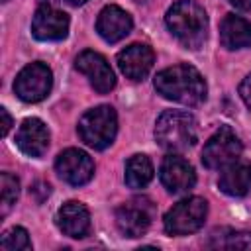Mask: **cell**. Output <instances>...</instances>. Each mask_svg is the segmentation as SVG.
I'll return each mask as SVG.
<instances>
[{"label": "cell", "mask_w": 251, "mask_h": 251, "mask_svg": "<svg viewBox=\"0 0 251 251\" xmlns=\"http://www.w3.org/2000/svg\"><path fill=\"white\" fill-rule=\"evenodd\" d=\"M47 2H55V0H47Z\"/></svg>", "instance_id": "obj_28"}, {"label": "cell", "mask_w": 251, "mask_h": 251, "mask_svg": "<svg viewBox=\"0 0 251 251\" xmlns=\"http://www.w3.org/2000/svg\"><path fill=\"white\" fill-rule=\"evenodd\" d=\"M220 41L226 49H243L251 45V22L227 14L220 24Z\"/></svg>", "instance_id": "obj_18"}, {"label": "cell", "mask_w": 251, "mask_h": 251, "mask_svg": "<svg viewBox=\"0 0 251 251\" xmlns=\"http://www.w3.org/2000/svg\"><path fill=\"white\" fill-rule=\"evenodd\" d=\"M153 220V206L145 198H133L116 210V226L126 237H139Z\"/></svg>", "instance_id": "obj_8"}, {"label": "cell", "mask_w": 251, "mask_h": 251, "mask_svg": "<svg viewBox=\"0 0 251 251\" xmlns=\"http://www.w3.org/2000/svg\"><path fill=\"white\" fill-rule=\"evenodd\" d=\"M69 4H73V6H80V4H84L86 0H67Z\"/></svg>", "instance_id": "obj_26"}, {"label": "cell", "mask_w": 251, "mask_h": 251, "mask_svg": "<svg viewBox=\"0 0 251 251\" xmlns=\"http://www.w3.org/2000/svg\"><path fill=\"white\" fill-rule=\"evenodd\" d=\"M210 247L222 249H251V231L220 229L210 235Z\"/></svg>", "instance_id": "obj_20"}, {"label": "cell", "mask_w": 251, "mask_h": 251, "mask_svg": "<svg viewBox=\"0 0 251 251\" xmlns=\"http://www.w3.org/2000/svg\"><path fill=\"white\" fill-rule=\"evenodd\" d=\"M241 141L229 126L220 127L202 149V163L208 169H224L241 155Z\"/></svg>", "instance_id": "obj_7"}, {"label": "cell", "mask_w": 251, "mask_h": 251, "mask_svg": "<svg viewBox=\"0 0 251 251\" xmlns=\"http://www.w3.org/2000/svg\"><path fill=\"white\" fill-rule=\"evenodd\" d=\"M239 96L245 102V106L251 110V73L241 80V84H239Z\"/></svg>", "instance_id": "obj_23"}, {"label": "cell", "mask_w": 251, "mask_h": 251, "mask_svg": "<svg viewBox=\"0 0 251 251\" xmlns=\"http://www.w3.org/2000/svg\"><path fill=\"white\" fill-rule=\"evenodd\" d=\"M0 116H2V135L6 137L8 131H10V127H12V118H10V114H8L6 108H0Z\"/></svg>", "instance_id": "obj_24"}, {"label": "cell", "mask_w": 251, "mask_h": 251, "mask_svg": "<svg viewBox=\"0 0 251 251\" xmlns=\"http://www.w3.org/2000/svg\"><path fill=\"white\" fill-rule=\"evenodd\" d=\"M159 176H161L163 186L173 194L188 192L196 182V175H194L192 165L178 155L165 157L161 171H159Z\"/></svg>", "instance_id": "obj_12"}, {"label": "cell", "mask_w": 251, "mask_h": 251, "mask_svg": "<svg viewBox=\"0 0 251 251\" xmlns=\"http://www.w3.org/2000/svg\"><path fill=\"white\" fill-rule=\"evenodd\" d=\"M131 27H133L131 16L114 4L102 8L98 14V20H96V31L108 43H116V41L124 39L131 31Z\"/></svg>", "instance_id": "obj_15"}, {"label": "cell", "mask_w": 251, "mask_h": 251, "mask_svg": "<svg viewBox=\"0 0 251 251\" xmlns=\"http://www.w3.org/2000/svg\"><path fill=\"white\" fill-rule=\"evenodd\" d=\"M126 184L129 188H143L153 178V163L147 155H133L126 163Z\"/></svg>", "instance_id": "obj_19"}, {"label": "cell", "mask_w": 251, "mask_h": 251, "mask_svg": "<svg viewBox=\"0 0 251 251\" xmlns=\"http://www.w3.org/2000/svg\"><path fill=\"white\" fill-rule=\"evenodd\" d=\"M2 2H8V0H2Z\"/></svg>", "instance_id": "obj_29"}, {"label": "cell", "mask_w": 251, "mask_h": 251, "mask_svg": "<svg viewBox=\"0 0 251 251\" xmlns=\"http://www.w3.org/2000/svg\"><path fill=\"white\" fill-rule=\"evenodd\" d=\"M75 67L88 78L90 86L100 94H106L116 86V75H114L110 63L96 51H90V49L82 51L76 57Z\"/></svg>", "instance_id": "obj_10"}, {"label": "cell", "mask_w": 251, "mask_h": 251, "mask_svg": "<svg viewBox=\"0 0 251 251\" xmlns=\"http://www.w3.org/2000/svg\"><path fill=\"white\" fill-rule=\"evenodd\" d=\"M218 186L227 196H245L251 188V163L237 159L224 167L218 178Z\"/></svg>", "instance_id": "obj_17"}, {"label": "cell", "mask_w": 251, "mask_h": 251, "mask_svg": "<svg viewBox=\"0 0 251 251\" xmlns=\"http://www.w3.org/2000/svg\"><path fill=\"white\" fill-rule=\"evenodd\" d=\"M157 143L173 153L190 149L198 139V124L190 112L184 110H165L155 126Z\"/></svg>", "instance_id": "obj_3"}, {"label": "cell", "mask_w": 251, "mask_h": 251, "mask_svg": "<svg viewBox=\"0 0 251 251\" xmlns=\"http://www.w3.org/2000/svg\"><path fill=\"white\" fill-rule=\"evenodd\" d=\"M153 63L155 53L149 45L143 43H131L129 47L118 53V67L131 80H143L153 69Z\"/></svg>", "instance_id": "obj_13"}, {"label": "cell", "mask_w": 251, "mask_h": 251, "mask_svg": "<svg viewBox=\"0 0 251 251\" xmlns=\"http://www.w3.org/2000/svg\"><path fill=\"white\" fill-rule=\"evenodd\" d=\"M118 131V116L112 106H96L78 120V135L92 149H106L112 145Z\"/></svg>", "instance_id": "obj_4"}, {"label": "cell", "mask_w": 251, "mask_h": 251, "mask_svg": "<svg viewBox=\"0 0 251 251\" xmlns=\"http://www.w3.org/2000/svg\"><path fill=\"white\" fill-rule=\"evenodd\" d=\"M169 31L186 49H198L208 35V16L204 8L194 0L175 2L165 16Z\"/></svg>", "instance_id": "obj_2"}, {"label": "cell", "mask_w": 251, "mask_h": 251, "mask_svg": "<svg viewBox=\"0 0 251 251\" xmlns=\"http://www.w3.org/2000/svg\"><path fill=\"white\" fill-rule=\"evenodd\" d=\"M16 145L27 157H43L49 147V129L39 118H27L22 122L16 133Z\"/></svg>", "instance_id": "obj_14"}, {"label": "cell", "mask_w": 251, "mask_h": 251, "mask_svg": "<svg viewBox=\"0 0 251 251\" xmlns=\"http://www.w3.org/2000/svg\"><path fill=\"white\" fill-rule=\"evenodd\" d=\"M0 247L4 251H27L31 249V241H29V235L24 227L16 226V227H10L4 231L2 239H0Z\"/></svg>", "instance_id": "obj_21"}, {"label": "cell", "mask_w": 251, "mask_h": 251, "mask_svg": "<svg viewBox=\"0 0 251 251\" xmlns=\"http://www.w3.org/2000/svg\"><path fill=\"white\" fill-rule=\"evenodd\" d=\"M237 10H243V12H249L251 10V0H229Z\"/></svg>", "instance_id": "obj_25"}, {"label": "cell", "mask_w": 251, "mask_h": 251, "mask_svg": "<svg viewBox=\"0 0 251 251\" xmlns=\"http://www.w3.org/2000/svg\"><path fill=\"white\" fill-rule=\"evenodd\" d=\"M31 33L39 41H59L69 33V16L49 4L35 10L31 20Z\"/></svg>", "instance_id": "obj_11"}, {"label": "cell", "mask_w": 251, "mask_h": 251, "mask_svg": "<svg viewBox=\"0 0 251 251\" xmlns=\"http://www.w3.org/2000/svg\"><path fill=\"white\" fill-rule=\"evenodd\" d=\"M208 216V202L200 196H190L175 204L165 214V231L171 235H188L204 226Z\"/></svg>", "instance_id": "obj_5"}, {"label": "cell", "mask_w": 251, "mask_h": 251, "mask_svg": "<svg viewBox=\"0 0 251 251\" xmlns=\"http://www.w3.org/2000/svg\"><path fill=\"white\" fill-rule=\"evenodd\" d=\"M155 88L163 98L184 104V106H198L206 100L204 76L192 65H186V63L173 65L157 73Z\"/></svg>", "instance_id": "obj_1"}, {"label": "cell", "mask_w": 251, "mask_h": 251, "mask_svg": "<svg viewBox=\"0 0 251 251\" xmlns=\"http://www.w3.org/2000/svg\"><path fill=\"white\" fill-rule=\"evenodd\" d=\"M55 169L59 173V176L73 184V186H80L86 184L92 175H94V161L90 159L88 153H84L82 149H65L57 155L55 161Z\"/></svg>", "instance_id": "obj_9"}, {"label": "cell", "mask_w": 251, "mask_h": 251, "mask_svg": "<svg viewBox=\"0 0 251 251\" xmlns=\"http://www.w3.org/2000/svg\"><path fill=\"white\" fill-rule=\"evenodd\" d=\"M55 220H57L59 229L69 237L82 239L90 231V214H88L86 206L80 202L71 200V202L63 204L59 208Z\"/></svg>", "instance_id": "obj_16"}, {"label": "cell", "mask_w": 251, "mask_h": 251, "mask_svg": "<svg viewBox=\"0 0 251 251\" xmlns=\"http://www.w3.org/2000/svg\"><path fill=\"white\" fill-rule=\"evenodd\" d=\"M51 86H53L51 69L45 63L35 61V63L25 65L18 73L16 82H14V92L20 100L33 104V102H41L51 92Z\"/></svg>", "instance_id": "obj_6"}, {"label": "cell", "mask_w": 251, "mask_h": 251, "mask_svg": "<svg viewBox=\"0 0 251 251\" xmlns=\"http://www.w3.org/2000/svg\"><path fill=\"white\" fill-rule=\"evenodd\" d=\"M135 2H147V0H135Z\"/></svg>", "instance_id": "obj_27"}, {"label": "cell", "mask_w": 251, "mask_h": 251, "mask_svg": "<svg viewBox=\"0 0 251 251\" xmlns=\"http://www.w3.org/2000/svg\"><path fill=\"white\" fill-rule=\"evenodd\" d=\"M0 186H2V216H6L20 196V180L10 173H2Z\"/></svg>", "instance_id": "obj_22"}]
</instances>
